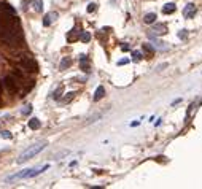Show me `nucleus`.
Here are the masks:
<instances>
[{
  "mask_svg": "<svg viewBox=\"0 0 202 189\" xmlns=\"http://www.w3.org/2000/svg\"><path fill=\"white\" fill-rule=\"evenodd\" d=\"M48 143L45 142V140H41V142H37V143H33L32 146H29L26 151H23L19 154V157H18V164H23V162H26V160H29V159H32L33 156H37L40 151H43L45 149V146H46Z\"/></svg>",
  "mask_w": 202,
  "mask_h": 189,
  "instance_id": "obj_1",
  "label": "nucleus"
},
{
  "mask_svg": "<svg viewBox=\"0 0 202 189\" xmlns=\"http://www.w3.org/2000/svg\"><path fill=\"white\" fill-rule=\"evenodd\" d=\"M19 65L23 67L24 70H27V72H37V62L29 54H23V56H21Z\"/></svg>",
  "mask_w": 202,
  "mask_h": 189,
  "instance_id": "obj_2",
  "label": "nucleus"
},
{
  "mask_svg": "<svg viewBox=\"0 0 202 189\" xmlns=\"http://www.w3.org/2000/svg\"><path fill=\"white\" fill-rule=\"evenodd\" d=\"M3 83H5V86H6V89H8L10 92H16L18 91V84H16V81H15L13 76H6Z\"/></svg>",
  "mask_w": 202,
  "mask_h": 189,
  "instance_id": "obj_3",
  "label": "nucleus"
},
{
  "mask_svg": "<svg viewBox=\"0 0 202 189\" xmlns=\"http://www.w3.org/2000/svg\"><path fill=\"white\" fill-rule=\"evenodd\" d=\"M194 15H196V5H194V3H188L185 6V10H183V16L186 19H191Z\"/></svg>",
  "mask_w": 202,
  "mask_h": 189,
  "instance_id": "obj_4",
  "label": "nucleus"
},
{
  "mask_svg": "<svg viewBox=\"0 0 202 189\" xmlns=\"http://www.w3.org/2000/svg\"><path fill=\"white\" fill-rule=\"evenodd\" d=\"M56 18H57V13H48V15L45 16V19H43V26H51L53 22H54V21H56Z\"/></svg>",
  "mask_w": 202,
  "mask_h": 189,
  "instance_id": "obj_5",
  "label": "nucleus"
},
{
  "mask_svg": "<svg viewBox=\"0 0 202 189\" xmlns=\"http://www.w3.org/2000/svg\"><path fill=\"white\" fill-rule=\"evenodd\" d=\"M151 32H155L156 35H164V33H167V26L165 24H156Z\"/></svg>",
  "mask_w": 202,
  "mask_h": 189,
  "instance_id": "obj_6",
  "label": "nucleus"
},
{
  "mask_svg": "<svg viewBox=\"0 0 202 189\" xmlns=\"http://www.w3.org/2000/svg\"><path fill=\"white\" fill-rule=\"evenodd\" d=\"M103 95H105V88H103V86H99V88L96 89V92H94V100L97 102V100L103 99Z\"/></svg>",
  "mask_w": 202,
  "mask_h": 189,
  "instance_id": "obj_7",
  "label": "nucleus"
},
{
  "mask_svg": "<svg viewBox=\"0 0 202 189\" xmlns=\"http://www.w3.org/2000/svg\"><path fill=\"white\" fill-rule=\"evenodd\" d=\"M142 50L147 53L148 57H153V54H155V48H153L150 43H143V45H142Z\"/></svg>",
  "mask_w": 202,
  "mask_h": 189,
  "instance_id": "obj_8",
  "label": "nucleus"
},
{
  "mask_svg": "<svg viewBox=\"0 0 202 189\" xmlns=\"http://www.w3.org/2000/svg\"><path fill=\"white\" fill-rule=\"evenodd\" d=\"M177 8H175V3H165L162 6V13L164 15H170V13H173Z\"/></svg>",
  "mask_w": 202,
  "mask_h": 189,
  "instance_id": "obj_9",
  "label": "nucleus"
},
{
  "mask_svg": "<svg viewBox=\"0 0 202 189\" xmlns=\"http://www.w3.org/2000/svg\"><path fill=\"white\" fill-rule=\"evenodd\" d=\"M155 50H159V51H167L169 50V46H167V43H162V41H159V40H155Z\"/></svg>",
  "mask_w": 202,
  "mask_h": 189,
  "instance_id": "obj_10",
  "label": "nucleus"
},
{
  "mask_svg": "<svg viewBox=\"0 0 202 189\" xmlns=\"http://www.w3.org/2000/svg\"><path fill=\"white\" fill-rule=\"evenodd\" d=\"M29 127H30L32 130H37V129L41 127V122L37 119V118H32V119L29 121Z\"/></svg>",
  "mask_w": 202,
  "mask_h": 189,
  "instance_id": "obj_11",
  "label": "nucleus"
},
{
  "mask_svg": "<svg viewBox=\"0 0 202 189\" xmlns=\"http://www.w3.org/2000/svg\"><path fill=\"white\" fill-rule=\"evenodd\" d=\"M156 19H158V18H156V13H148V15L143 16V21H145L147 24H153Z\"/></svg>",
  "mask_w": 202,
  "mask_h": 189,
  "instance_id": "obj_12",
  "label": "nucleus"
},
{
  "mask_svg": "<svg viewBox=\"0 0 202 189\" xmlns=\"http://www.w3.org/2000/svg\"><path fill=\"white\" fill-rule=\"evenodd\" d=\"M80 62H81V68L85 70V72H89V62H88V59H86L85 54L80 56Z\"/></svg>",
  "mask_w": 202,
  "mask_h": 189,
  "instance_id": "obj_13",
  "label": "nucleus"
},
{
  "mask_svg": "<svg viewBox=\"0 0 202 189\" xmlns=\"http://www.w3.org/2000/svg\"><path fill=\"white\" fill-rule=\"evenodd\" d=\"M72 65V59L70 57H64L61 60V70H65V68H68Z\"/></svg>",
  "mask_w": 202,
  "mask_h": 189,
  "instance_id": "obj_14",
  "label": "nucleus"
},
{
  "mask_svg": "<svg viewBox=\"0 0 202 189\" xmlns=\"http://www.w3.org/2000/svg\"><path fill=\"white\" fill-rule=\"evenodd\" d=\"M80 40L85 41V43H88V41L91 40V33L89 32H80Z\"/></svg>",
  "mask_w": 202,
  "mask_h": 189,
  "instance_id": "obj_15",
  "label": "nucleus"
},
{
  "mask_svg": "<svg viewBox=\"0 0 202 189\" xmlns=\"http://www.w3.org/2000/svg\"><path fill=\"white\" fill-rule=\"evenodd\" d=\"M78 37H80V33L76 32V30H70V33L67 35V40H68V41H73V40L78 38Z\"/></svg>",
  "mask_w": 202,
  "mask_h": 189,
  "instance_id": "obj_16",
  "label": "nucleus"
},
{
  "mask_svg": "<svg viewBox=\"0 0 202 189\" xmlns=\"http://www.w3.org/2000/svg\"><path fill=\"white\" fill-rule=\"evenodd\" d=\"M33 5H35V10L40 13V11H43V2H41V0H35V2H33Z\"/></svg>",
  "mask_w": 202,
  "mask_h": 189,
  "instance_id": "obj_17",
  "label": "nucleus"
},
{
  "mask_svg": "<svg viewBox=\"0 0 202 189\" xmlns=\"http://www.w3.org/2000/svg\"><path fill=\"white\" fill-rule=\"evenodd\" d=\"M132 59H134L135 62H138V60H142V54L138 53V51H134L132 53Z\"/></svg>",
  "mask_w": 202,
  "mask_h": 189,
  "instance_id": "obj_18",
  "label": "nucleus"
},
{
  "mask_svg": "<svg viewBox=\"0 0 202 189\" xmlns=\"http://www.w3.org/2000/svg\"><path fill=\"white\" fill-rule=\"evenodd\" d=\"M62 91H64V88H62V86H59L57 89H56V92L53 94V97H54V99H59V97H61V94H62Z\"/></svg>",
  "mask_w": 202,
  "mask_h": 189,
  "instance_id": "obj_19",
  "label": "nucleus"
},
{
  "mask_svg": "<svg viewBox=\"0 0 202 189\" xmlns=\"http://www.w3.org/2000/svg\"><path fill=\"white\" fill-rule=\"evenodd\" d=\"M96 8H97V5H96V3H89V5H88V13H94Z\"/></svg>",
  "mask_w": 202,
  "mask_h": 189,
  "instance_id": "obj_20",
  "label": "nucleus"
},
{
  "mask_svg": "<svg viewBox=\"0 0 202 189\" xmlns=\"http://www.w3.org/2000/svg\"><path fill=\"white\" fill-rule=\"evenodd\" d=\"M99 118H102V115H96V116H92V118H89V119L86 121V124H91V122H94L96 119H99Z\"/></svg>",
  "mask_w": 202,
  "mask_h": 189,
  "instance_id": "obj_21",
  "label": "nucleus"
},
{
  "mask_svg": "<svg viewBox=\"0 0 202 189\" xmlns=\"http://www.w3.org/2000/svg\"><path fill=\"white\" fill-rule=\"evenodd\" d=\"M30 111H32V107H30V105H27V107L23 110V115H30Z\"/></svg>",
  "mask_w": 202,
  "mask_h": 189,
  "instance_id": "obj_22",
  "label": "nucleus"
},
{
  "mask_svg": "<svg viewBox=\"0 0 202 189\" xmlns=\"http://www.w3.org/2000/svg\"><path fill=\"white\" fill-rule=\"evenodd\" d=\"M73 95H75L73 92H68V94H67V97H65V99H64V102H70V100L73 99Z\"/></svg>",
  "mask_w": 202,
  "mask_h": 189,
  "instance_id": "obj_23",
  "label": "nucleus"
},
{
  "mask_svg": "<svg viewBox=\"0 0 202 189\" xmlns=\"http://www.w3.org/2000/svg\"><path fill=\"white\" fill-rule=\"evenodd\" d=\"M2 138H11V134L8 130H5V132H2Z\"/></svg>",
  "mask_w": 202,
  "mask_h": 189,
  "instance_id": "obj_24",
  "label": "nucleus"
},
{
  "mask_svg": "<svg viewBox=\"0 0 202 189\" xmlns=\"http://www.w3.org/2000/svg\"><path fill=\"white\" fill-rule=\"evenodd\" d=\"M186 32H188V30H182V32H180V33H178V37H180V38H183V40H185V38H186V35H188Z\"/></svg>",
  "mask_w": 202,
  "mask_h": 189,
  "instance_id": "obj_25",
  "label": "nucleus"
},
{
  "mask_svg": "<svg viewBox=\"0 0 202 189\" xmlns=\"http://www.w3.org/2000/svg\"><path fill=\"white\" fill-rule=\"evenodd\" d=\"M127 62H129V59H123V60L118 62V65H124V64H127Z\"/></svg>",
  "mask_w": 202,
  "mask_h": 189,
  "instance_id": "obj_26",
  "label": "nucleus"
},
{
  "mask_svg": "<svg viewBox=\"0 0 202 189\" xmlns=\"http://www.w3.org/2000/svg\"><path fill=\"white\" fill-rule=\"evenodd\" d=\"M121 50H123V51H129V45H126V43H123V46H121Z\"/></svg>",
  "mask_w": 202,
  "mask_h": 189,
  "instance_id": "obj_27",
  "label": "nucleus"
},
{
  "mask_svg": "<svg viewBox=\"0 0 202 189\" xmlns=\"http://www.w3.org/2000/svg\"><path fill=\"white\" fill-rule=\"evenodd\" d=\"M0 92H2V83H0Z\"/></svg>",
  "mask_w": 202,
  "mask_h": 189,
  "instance_id": "obj_28",
  "label": "nucleus"
}]
</instances>
